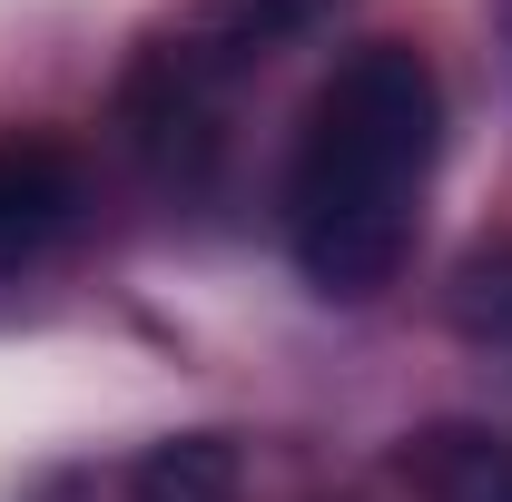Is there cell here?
Wrapping results in <instances>:
<instances>
[{
	"label": "cell",
	"mask_w": 512,
	"mask_h": 502,
	"mask_svg": "<svg viewBox=\"0 0 512 502\" xmlns=\"http://www.w3.org/2000/svg\"><path fill=\"white\" fill-rule=\"evenodd\" d=\"M444 158V79L414 40H365L325 69L306 99L296 158H286V256L296 276L365 306L404 276L414 227H424V188Z\"/></svg>",
	"instance_id": "1"
},
{
	"label": "cell",
	"mask_w": 512,
	"mask_h": 502,
	"mask_svg": "<svg viewBox=\"0 0 512 502\" xmlns=\"http://www.w3.org/2000/svg\"><path fill=\"white\" fill-rule=\"evenodd\" d=\"M345 0H188L128 69L119 109H128V138L148 158H178V148H207V109L256 79L286 40L325 30Z\"/></svg>",
	"instance_id": "2"
},
{
	"label": "cell",
	"mask_w": 512,
	"mask_h": 502,
	"mask_svg": "<svg viewBox=\"0 0 512 502\" xmlns=\"http://www.w3.org/2000/svg\"><path fill=\"white\" fill-rule=\"evenodd\" d=\"M384 493L394 502H512V434L493 424H414L384 453Z\"/></svg>",
	"instance_id": "3"
},
{
	"label": "cell",
	"mask_w": 512,
	"mask_h": 502,
	"mask_svg": "<svg viewBox=\"0 0 512 502\" xmlns=\"http://www.w3.org/2000/svg\"><path fill=\"white\" fill-rule=\"evenodd\" d=\"M79 227V158L60 138H0V276L40 266Z\"/></svg>",
	"instance_id": "4"
},
{
	"label": "cell",
	"mask_w": 512,
	"mask_h": 502,
	"mask_svg": "<svg viewBox=\"0 0 512 502\" xmlns=\"http://www.w3.org/2000/svg\"><path fill=\"white\" fill-rule=\"evenodd\" d=\"M128 502H247V463L227 434H168L128 463Z\"/></svg>",
	"instance_id": "5"
},
{
	"label": "cell",
	"mask_w": 512,
	"mask_h": 502,
	"mask_svg": "<svg viewBox=\"0 0 512 502\" xmlns=\"http://www.w3.org/2000/svg\"><path fill=\"white\" fill-rule=\"evenodd\" d=\"M453 315H463V335H483V345H503V355H512V247L463 256V276H453Z\"/></svg>",
	"instance_id": "6"
}]
</instances>
